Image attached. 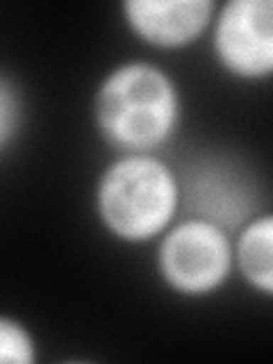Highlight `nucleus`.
<instances>
[{
  "mask_svg": "<svg viewBox=\"0 0 273 364\" xmlns=\"http://www.w3.org/2000/svg\"><path fill=\"white\" fill-rule=\"evenodd\" d=\"M123 18L132 34L153 48H185L212 26V0H125Z\"/></svg>",
  "mask_w": 273,
  "mask_h": 364,
  "instance_id": "6",
  "label": "nucleus"
},
{
  "mask_svg": "<svg viewBox=\"0 0 273 364\" xmlns=\"http://www.w3.org/2000/svg\"><path fill=\"white\" fill-rule=\"evenodd\" d=\"M23 94L18 85L7 73L0 71V153L16 141L23 128Z\"/></svg>",
  "mask_w": 273,
  "mask_h": 364,
  "instance_id": "9",
  "label": "nucleus"
},
{
  "mask_svg": "<svg viewBox=\"0 0 273 364\" xmlns=\"http://www.w3.org/2000/svg\"><path fill=\"white\" fill-rule=\"evenodd\" d=\"M180 205L189 216L205 219L235 235L259 214L255 178L232 159L205 155L185 164L178 173Z\"/></svg>",
  "mask_w": 273,
  "mask_h": 364,
  "instance_id": "4",
  "label": "nucleus"
},
{
  "mask_svg": "<svg viewBox=\"0 0 273 364\" xmlns=\"http://www.w3.org/2000/svg\"><path fill=\"white\" fill-rule=\"evenodd\" d=\"M235 269L232 235L205 219L187 216L162 232L157 273L164 284L187 299L219 291Z\"/></svg>",
  "mask_w": 273,
  "mask_h": 364,
  "instance_id": "3",
  "label": "nucleus"
},
{
  "mask_svg": "<svg viewBox=\"0 0 273 364\" xmlns=\"http://www.w3.org/2000/svg\"><path fill=\"white\" fill-rule=\"evenodd\" d=\"M91 109L100 136L114 151L155 153L178 130L182 98L166 68L132 60L100 80Z\"/></svg>",
  "mask_w": 273,
  "mask_h": 364,
  "instance_id": "1",
  "label": "nucleus"
},
{
  "mask_svg": "<svg viewBox=\"0 0 273 364\" xmlns=\"http://www.w3.org/2000/svg\"><path fill=\"white\" fill-rule=\"evenodd\" d=\"M178 210V173L155 153H125L98 178L96 214L102 228L125 244L159 237Z\"/></svg>",
  "mask_w": 273,
  "mask_h": 364,
  "instance_id": "2",
  "label": "nucleus"
},
{
  "mask_svg": "<svg viewBox=\"0 0 273 364\" xmlns=\"http://www.w3.org/2000/svg\"><path fill=\"white\" fill-rule=\"evenodd\" d=\"M37 362V341L14 316L0 314V364Z\"/></svg>",
  "mask_w": 273,
  "mask_h": 364,
  "instance_id": "8",
  "label": "nucleus"
},
{
  "mask_svg": "<svg viewBox=\"0 0 273 364\" xmlns=\"http://www.w3.org/2000/svg\"><path fill=\"white\" fill-rule=\"evenodd\" d=\"M235 264L255 291L273 294V214L259 212L235 232Z\"/></svg>",
  "mask_w": 273,
  "mask_h": 364,
  "instance_id": "7",
  "label": "nucleus"
},
{
  "mask_svg": "<svg viewBox=\"0 0 273 364\" xmlns=\"http://www.w3.org/2000/svg\"><path fill=\"white\" fill-rule=\"evenodd\" d=\"M212 48L223 71L257 82L273 71V5L271 0H228L216 7Z\"/></svg>",
  "mask_w": 273,
  "mask_h": 364,
  "instance_id": "5",
  "label": "nucleus"
}]
</instances>
